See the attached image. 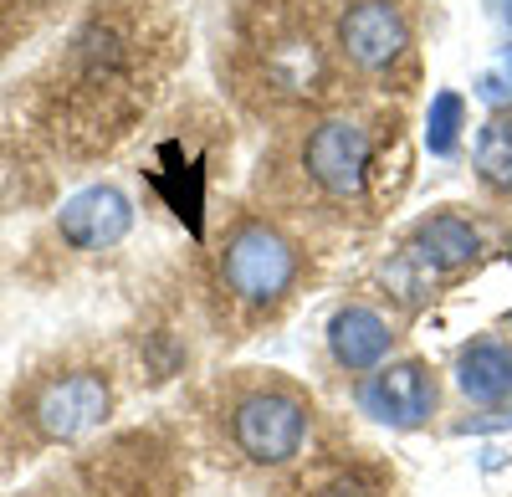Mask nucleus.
<instances>
[{"label":"nucleus","instance_id":"f257e3e1","mask_svg":"<svg viewBox=\"0 0 512 497\" xmlns=\"http://www.w3.org/2000/svg\"><path fill=\"white\" fill-rule=\"evenodd\" d=\"M216 277L236 308L256 318L277 313L303 282V246L267 216H241L221 241Z\"/></svg>","mask_w":512,"mask_h":497},{"label":"nucleus","instance_id":"f03ea898","mask_svg":"<svg viewBox=\"0 0 512 497\" xmlns=\"http://www.w3.org/2000/svg\"><path fill=\"white\" fill-rule=\"evenodd\" d=\"M292 170L328 205H359L374 175V129L354 113H323L297 139Z\"/></svg>","mask_w":512,"mask_h":497},{"label":"nucleus","instance_id":"7ed1b4c3","mask_svg":"<svg viewBox=\"0 0 512 497\" xmlns=\"http://www.w3.org/2000/svg\"><path fill=\"white\" fill-rule=\"evenodd\" d=\"M333 47L349 72L369 82H400L415 62V26L400 0H349L338 11Z\"/></svg>","mask_w":512,"mask_h":497},{"label":"nucleus","instance_id":"20e7f679","mask_svg":"<svg viewBox=\"0 0 512 497\" xmlns=\"http://www.w3.org/2000/svg\"><path fill=\"white\" fill-rule=\"evenodd\" d=\"M308 421L313 416L303 395L287 385H267L231 405V441L256 467H287L308 441Z\"/></svg>","mask_w":512,"mask_h":497},{"label":"nucleus","instance_id":"39448f33","mask_svg":"<svg viewBox=\"0 0 512 497\" xmlns=\"http://www.w3.org/2000/svg\"><path fill=\"white\" fill-rule=\"evenodd\" d=\"M251 47V62H256V82L277 98H318L323 82H328V62H323V47L313 26L303 21H267L262 31L246 36Z\"/></svg>","mask_w":512,"mask_h":497},{"label":"nucleus","instance_id":"423d86ee","mask_svg":"<svg viewBox=\"0 0 512 497\" xmlns=\"http://www.w3.org/2000/svg\"><path fill=\"white\" fill-rule=\"evenodd\" d=\"M436 369L425 359H390L359 380V410L390 431H415L436 416Z\"/></svg>","mask_w":512,"mask_h":497},{"label":"nucleus","instance_id":"0eeeda50","mask_svg":"<svg viewBox=\"0 0 512 497\" xmlns=\"http://www.w3.org/2000/svg\"><path fill=\"white\" fill-rule=\"evenodd\" d=\"M113 410V390L98 369H72V375L47 380L31 395V426L47 441H82L98 431Z\"/></svg>","mask_w":512,"mask_h":497},{"label":"nucleus","instance_id":"6e6552de","mask_svg":"<svg viewBox=\"0 0 512 497\" xmlns=\"http://www.w3.org/2000/svg\"><path fill=\"white\" fill-rule=\"evenodd\" d=\"M128 226H134V205L118 185H88L57 211V231L77 252H108L128 236Z\"/></svg>","mask_w":512,"mask_h":497},{"label":"nucleus","instance_id":"1a4fd4ad","mask_svg":"<svg viewBox=\"0 0 512 497\" xmlns=\"http://www.w3.org/2000/svg\"><path fill=\"white\" fill-rule=\"evenodd\" d=\"M405 257L425 272V277H456L466 267H477L482 257V231L456 216V211H436L410 226V241H405Z\"/></svg>","mask_w":512,"mask_h":497},{"label":"nucleus","instance_id":"9d476101","mask_svg":"<svg viewBox=\"0 0 512 497\" xmlns=\"http://www.w3.org/2000/svg\"><path fill=\"white\" fill-rule=\"evenodd\" d=\"M390 349H395V328L379 308L344 303L328 318V354H333L338 369H349V375H374V369L390 359Z\"/></svg>","mask_w":512,"mask_h":497},{"label":"nucleus","instance_id":"9b49d317","mask_svg":"<svg viewBox=\"0 0 512 497\" xmlns=\"http://www.w3.org/2000/svg\"><path fill=\"white\" fill-rule=\"evenodd\" d=\"M456 390L477 405H502L512 400V344L497 334L472 339L456 354Z\"/></svg>","mask_w":512,"mask_h":497},{"label":"nucleus","instance_id":"f8f14e48","mask_svg":"<svg viewBox=\"0 0 512 497\" xmlns=\"http://www.w3.org/2000/svg\"><path fill=\"white\" fill-rule=\"evenodd\" d=\"M477 180L497 195H512V113H492L472 144Z\"/></svg>","mask_w":512,"mask_h":497},{"label":"nucleus","instance_id":"ddd939ff","mask_svg":"<svg viewBox=\"0 0 512 497\" xmlns=\"http://www.w3.org/2000/svg\"><path fill=\"white\" fill-rule=\"evenodd\" d=\"M461 123H466V98H461L456 88H441V93L431 98V113H425V144H431L436 159H451V154H456Z\"/></svg>","mask_w":512,"mask_h":497},{"label":"nucleus","instance_id":"4468645a","mask_svg":"<svg viewBox=\"0 0 512 497\" xmlns=\"http://www.w3.org/2000/svg\"><path fill=\"white\" fill-rule=\"evenodd\" d=\"M477 98H482L487 108H497V113H507V108H512V47H502L497 67L477 77Z\"/></svg>","mask_w":512,"mask_h":497},{"label":"nucleus","instance_id":"2eb2a0df","mask_svg":"<svg viewBox=\"0 0 512 497\" xmlns=\"http://www.w3.org/2000/svg\"><path fill=\"white\" fill-rule=\"evenodd\" d=\"M318 497H374V487H369L364 477H333Z\"/></svg>","mask_w":512,"mask_h":497},{"label":"nucleus","instance_id":"dca6fc26","mask_svg":"<svg viewBox=\"0 0 512 497\" xmlns=\"http://www.w3.org/2000/svg\"><path fill=\"white\" fill-rule=\"evenodd\" d=\"M487 11H492L502 26H512V0H487Z\"/></svg>","mask_w":512,"mask_h":497},{"label":"nucleus","instance_id":"f3484780","mask_svg":"<svg viewBox=\"0 0 512 497\" xmlns=\"http://www.w3.org/2000/svg\"><path fill=\"white\" fill-rule=\"evenodd\" d=\"M507 262H512V236H507Z\"/></svg>","mask_w":512,"mask_h":497},{"label":"nucleus","instance_id":"a211bd4d","mask_svg":"<svg viewBox=\"0 0 512 497\" xmlns=\"http://www.w3.org/2000/svg\"><path fill=\"white\" fill-rule=\"evenodd\" d=\"M507 323H512V318H507Z\"/></svg>","mask_w":512,"mask_h":497}]
</instances>
